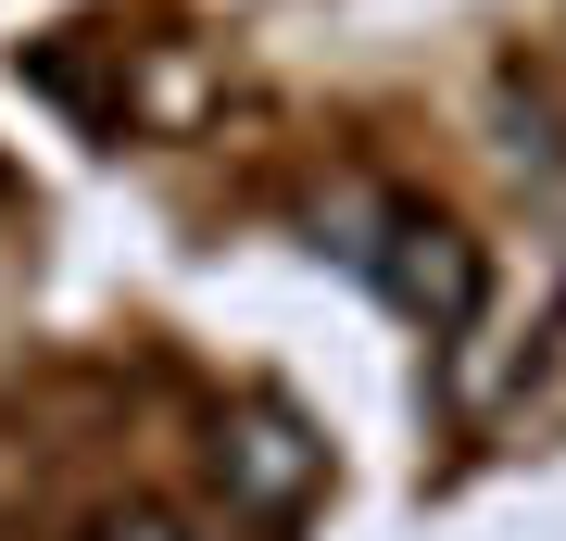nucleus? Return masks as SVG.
Here are the masks:
<instances>
[{
    "mask_svg": "<svg viewBox=\"0 0 566 541\" xmlns=\"http://www.w3.org/2000/svg\"><path fill=\"white\" fill-rule=\"evenodd\" d=\"M214 491H227V517H290L315 491V441L290 416H227L214 428Z\"/></svg>",
    "mask_w": 566,
    "mask_h": 541,
    "instance_id": "obj_1",
    "label": "nucleus"
},
{
    "mask_svg": "<svg viewBox=\"0 0 566 541\" xmlns=\"http://www.w3.org/2000/svg\"><path fill=\"white\" fill-rule=\"evenodd\" d=\"M102 541H202V529H189V517H164V503H139V517H114Z\"/></svg>",
    "mask_w": 566,
    "mask_h": 541,
    "instance_id": "obj_3",
    "label": "nucleus"
},
{
    "mask_svg": "<svg viewBox=\"0 0 566 541\" xmlns=\"http://www.w3.org/2000/svg\"><path fill=\"white\" fill-rule=\"evenodd\" d=\"M403 240H416V252L390 264V290H403L416 315H441V327H453V315H465V290H479V264H465V240H453L441 215H403Z\"/></svg>",
    "mask_w": 566,
    "mask_h": 541,
    "instance_id": "obj_2",
    "label": "nucleus"
}]
</instances>
